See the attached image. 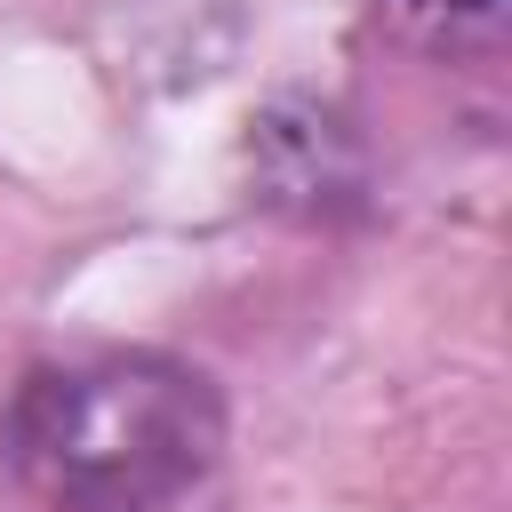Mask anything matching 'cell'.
<instances>
[{"instance_id":"obj_1","label":"cell","mask_w":512,"mask_h":512,"mask_svg":"<svg viewBox=\"0 0 512 512\" xmlns=\"http://www.w3.org/2000/svg\"><path fill=\"white\" fill-rule=\"evenodd\" d=\"M0 448L48 512H168L224 456V392L176 352H72L16 384Z\"/></svg>"},{"instance_id":"obj_2","label":"cell","mask_w":512,"mask_h":512,"mask_svg":"<svg viewBox=\"0 0 512 512\" xmlns=\"http://www.w3.org/2000/svg\"><path fill=\"white\" fill-rule=\"evenodd\" d=\"M376 16L400 48L448 64H488L512 32V0H376Z\"/></svg>"}]
</instances>
